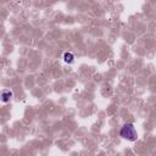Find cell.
I'll use <instances>...</instances> for the list:
<instances>
[{
	"instance_id": "3957f363",
	"label": "cell",
	"mask_w": 156,
	"mask_h": 156,
	"mask_svg": "<svg viewBox=\"0 0 156 156\" xmlns=\"http://www.w3.org/2000/svg\"><path fill=\"white\" fill-rule=\"evenodd\" d=\"M63 60H65V62L71 63V62H73L74 56H73L72 53H65V54H63Z\"/></svg>"
},
{
	"instance_id": "7a4b0ae2",
	"label": "cell",
	"mask_w": 156,
	"mask_h": 156,
	"mask_svg": "<svg viewBox=\"0 0 156 156\" xmlns=\"http://www.w3.org/2000/svg\"><path fill=\"white\" fill-rule=\"evenodd\" d=\"M12 96H14V93H12V90H10V89H5L0 93V100L3 102H9Z\"/></svg>"
},
{
	"instance_id": "6da1fadb",
	"label": "cell",
	"mask_w": 156,
	"mask_h": 156,
	"mask_svg": "<svg viewBox=\"0 0 156 156\" xmlns=\"http://www.w3.org/2000/svg\"><path fill=\"white\" fill-rule=\"evenodd\" d=\"M120 135L128 140V141H135L138 139V133L135 131V127L132 123H126L120 131Z\"/></svg>"
}]
</instances>
